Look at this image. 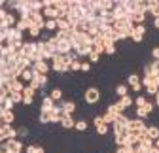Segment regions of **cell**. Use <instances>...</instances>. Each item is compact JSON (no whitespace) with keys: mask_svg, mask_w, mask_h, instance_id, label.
Here are the masks:
<instances>
[{"mask_svg":"<svg viewBox=\"0 0 159 153\" xmlns=\"http://www.w3.org/2000/svg\"><path fill=\"white\" fill-rule=\"evenodd\" d=\"M84 100H85V104H89V106L97 104L98 100H101V91H98L97 87H87V89H85V94H84Z\"/></svg>","mask_w":159,"mask_h":153,"instance_id":"obj_1","label":"cell"},{"mask_svg":"<svg viewBox=\"0 0 159 153\" xmlns=\"http://www.w3.org/2000/svg\"><path fill=\"white\" fill-rule=\"evenodd\" d=\"M0 138H2V142L19 138V136H17V129H13L11 125H4V123H2V127H0Z\"/></svg>","mask_w":159,"mask_h":153,"instance_id":"obj_2","label":"cell"},{"mask_svg":"<svg viewBox=\"0 0 159 153\" xmlns=\"http://www.w3.org/2000/svg\"><path fill=\"white\" fill-rule=\"evenodd\" d=\"M23 142L19 138H13V140H8V142H2V149L6 151H15V153H21L23 151Z\"/></svg>","mask_w":159,"mask_h":153,"instance_id":"obj_3","label":"cell"},{"mask_svg":"<svg viewBox=\"0 0 159 153\" xmlns=\"http://www.w3.org/2000/svg\"><path fill=\"white\" fill-rule=\"evenodd\" d=\"M127 83H129L131 91H134V93H140V91L144 89V85H142V78H138V74H129Z\"/></svg>","mask_w":159,"mask_h":153,"instance_id":"obj_4","label":"cell"},{"mask_svg":"<svg viewBox=\"0 0 159 153\" xmlns=\"http://www.w3.org/2000/svg\"><path fill=\"white\" fill-rule=\"evenodd\" d=\"M36 51H38V44L36 42H25V46H23V57L25 59L32 61V57L36 55Z\"/></svg>","mask_w":159,"mask_h":153,"instance_id":"obj_5","label":"cell"},{"mask_svg":"<svg viewBox=\"0 0 159 153\" xmlns=\"http://www.w3.org/2000/svg\"><path fill=\"white\" fill-rule=\"evenodd\" d=\"M144 34H146V27L144 25H136L134 30H133V34H131V40L136 42V44H140L144 40Z\"/></svg>","mask_w":159,"mask_h":153,"instance_id":"obj_6","label":"cell"},{"mask_svg":"<svg viewBox=\"0 0 159 153\" xmlns=\"http://www.w3.org/2000/svg\"><path fill=\"white\" fill-rule=\"evenodd\" d=\"M32 70H34L36 74H44V76H48V72L51 70V64H49L48 61H40V63H34V64H32Z\"/></svg>","mask_w":159,"mask_h":153,"instance_id":"obj_7","label":"cell"},{"mask_svg":"<svg viewBox=\"0 0 159 153\" xmlns=\"http://www.w3.org/2000/svg\"><path fill=\"white\" fill-rule=\"evenodd\" d=\"M55 100L49 97V94H44V98H42V106H40V111H53L55 108Z\"/></svg>","mask_w":159,"mask_h":153,"instance_id":"obj_8","label":"cell"},{"mask_svg":"<svg viewBox=\"0 0 159 153\" xmlns=\"http://www.w3.org/2000/svg\"><path fill=\"white\" fill-rule=\"evenodd\" d=\"M0 117H2L4 125H11L15 121V113H13V110H0Z\"/></svg>","mask_w":159,"mask_h":153,"instance_id":"obj_9","label":"cell"},{"mask_svg":"<svg viewBox=\"0 0 159 153\" xmlns=\"http://www.w3.org/2000/svg\"><path fill=\"white\" fill-rule=\"evenodd\" d=\"M63 106V110H65V113L66 116H72V113L76 111V102H72V100H63V102H59Z\"/></svg>","mask_w":159,"mask_h":153,"instance_id":"obj_10","label":"cell"},{"mask_svg":"<svg viewBox=\"0 0 159 153\" xmlns=\"http://www.w3.org/2000/svg\"><path fill=\"white\" fill-rule=\"evenodd\" d=\"M32 72H34V70H32ZM34 80L38 81L40 89H46L48 83H49V78H48V76H44V74H36V72H34Z\"/></svg>","mask_w":159,"mask_h":153,"instance_id":"obj_11","label":"cell"},{"mask_svg":"<svg viewBox=\"0 0 159 153\" xmlns=\"http://www.w3.org/2000/svg\"><path fill=\"white\" fill-rule=\"evenodd\" d=\"M25 87H27V85H25L21 80H15V81L11 83L10 91H11V94H13V93H23V91H25Z\"/></svg>","mask_w":159,"mask_h":153,"instance_id":"obj_12","label":"cell"},{"mask_svg":"<svg viewBox=\"0 0 159 153\" xmlns=\"http://www.w3.org/2000/svg\"><path fill=\"white\" fill-rule=\"evenodd\" d=\"M117 104L121 106L123 110H127L129 106H133V104H134V98L131 97V94H127V97H123V98H119V100H117Z\"/></svg>","mask_w":159,"mask_h":153,"instance_id":"obj_13","label":"cell"},{"mask_svg":"<svg viewBox=\"0 0 159 153\" xmlns=\"http://www.w3.org/2000/svg\"><path fill=\"white\" fill-rule=\"evenodd\" d=\"M42 13H44L46 19H59V10H55L53 6H51V8H44Z\"/></svg>","mask_w":159,"mask_h":153,"instance_id":"obj_14","label":"cell"},{"mask_svg":"<svg viewBox=\"0 0 159 153\" xmlns=\"http://www.w3.org/2000/svg\"><path fill=\"white\" fill-rule=\"evenodd\" d=\"M61 127H63V129H76V121H74V117H72V116H65L63 121H61Z\"/></svg>","mask_w":159,"mask_h":153,"instance_id":"obj_15","label":"cell"},{"mask_svg":"<svg viewBox=\"0 0 159 153\" xmlns=\"http://www.w3.org/2000/svg\"><path fill=\"white\" fill-rule=\"evenodd\" d=\"M129 85H123V83H119L117 87H116V94H117V97L119 98H123V97H127V94H129Z\"/></svg>","mask_w":159,"mask_h":153,"instance_id":"obj_16","label":"cell"},{"mask_svg":"<svg viewBox=\"0 0 159 153\" xmlns=\"http://www.w3.org/2000/svg\"><path fill=\"white\" fill-rule=\"evenodd\" d=\"M102 117H104V123H106V125H114V123L117 121V116H116L114 111H110V110L104 111V116H102Z\"/></svg>","mask_w":159,"mask_h":153,"instance_id":"obj_17","label":"cell"},{"mask_svg":"<svg viewBox=\"0 0 159 153\" xmlns=\"http://www.w3.org/2000/svg\"><path fill=\"white\" fill-rule=\"evenodd\" d=\"M57 28L63 30V32H70V30H72V27L68 25L66 19H57Z\"/></svg>","mask_w":159,"mask_h":153,"instance_id":"obj_18","label":"cell"},{"mask_svg":"<svg viewBox=\"0 0 159 153\" xmlns=\"http://www.w3.org/2000/svg\"><path fill=\"white\" fill-rule=\"evenodd\" d=\"M49 97L55 100V102H63V89H59V87H55L51 93H49Z\"/></svg>","mask_w":159,"mask_h":153,"instance_id":"obj_19","label":"cell"},{"mask_svg":"<svg viewBox=\"0 0 159 153\" xmlns=\"http://www.w3.org/2000/svg\"><path fill=\"white\" fill-rule=\"evenodd\" d=\"M38 121L42 123V125H48V123H51V111H40Z\"/></svg>","mask_w":159,"mask_h":153,"instance_id":"obj_20","label":"cell"},{"mask_svg":"<svg viewBox=\"0 0 159 153\" xmlns=\"http://www.w3.org/2000/svg\"><path fill=\"white\" fill-rule=\"evenodd\" d=\"M80 57H89L91 55V51H93V47L91 46H82V47H78V49H74Z\"/></svg>","mask_w":159,"mask_h":153,"instance_id":"obj_21","label":"cell"},{"mask_svg":"<svg viewBox=\"0 0 159 153\" xmlns=\"http://www.w3.org/2000/svg\"><path fill=\"white\" fill-rule=\"evenodd\" d=\"M0 102H2V110H13L15 102L11 97H6V98H0Z\"/></svg>","mask_w":159,"mask_h":153,"instance_id":"obj_22","label":"cell"},{"mask_svg":"<svg viewBox=\"0 0 159 153\" xmlns=\"http://www.w3.org/2000/svg\"><path fill=\"white\" fill-rule=\"evenodd\" d=\"M148 138H152L153 142L159 138V127H155V125H152V127H148Z\"/></svg>","mask_w":159,"mask_h":153,"instance_id":"obj_23","label":"cell"},{"mask_svg":"<svg viewBox=\"0 0 159 153\" xmlns=\"http://www.w3.org/2000/svg\"><path fill=\"white\" fill-rule=\"evenodd\" d=\"M25 151H27V153H46V149H44L42 146H34V144L27 146V147H25Z\"/></svg>","mask_w":159,"mask_h":153,"instance_id":"obj_24","label":"cell"},{"mask_svg":"<svg viewBox=\"0 0 159 153\" xmlns=\"http://www.w3.org/2000/svg\"><path fill=\"white\" fill-rule=\"evenodd\" d=\"M30 8L32 11H44V2H40V0H30Z\"/></svg>","mask_w":159,"mask_h":153,"instance_id":"obj_25","label":"cell"},{"mask_svg":"<svg viewBox=\"0 0 159 153\" xmlns=\"http://www.w3.org/2000/svg\"><path fill=\"white\" fill-rule=\"evenodd\" d=\"M134 111H136V117H138V119H142V121H144V119L150 116V111H148L146 108H136Z\"/></svg>","mask_w":159,"mask_h":153,"instance_id":"obj_26","label":"cell"},{"mask_svg":"<svg viewBox=\"0 0 159 153\" xmlns=\"http://www.w3.org/2000/svg\"><path fill=\"white\" fill-rule=\"evenodd\" d=\"M108 129H110V125H106V123L98 125V127H97V134H98V136H106V134H108Z\"/></svg>","mask_w":159,"mask_h":153,"instance_id":"obj_27","label":"cell"},{"mask_svg":"<svg viewBox=\"0 0 159 153\" xmlns=\"http://www.w3.org/2000/svg\"><path fill=\"white\" fill-rule=\"evenodd\" d=\"M46 30H59L57 28V19H46Z\"/></svg>","mask_w":159,"mask_h":153,"instance_id":"obj_28","label":"cell"},{"mask_svg":"<svg viewBox=\"0 0 159 153\" xmlns=\"http://www.w3.org/2000/svg\"><path fill=\"white\" fill-rule=\"evenodd\" d=\"M40 34H42V28H40V27H36V25H32V27L29 28V36H30V38H38Z\"/></svg>","mask_w":159,"mask_h":153,"instance_id":"obj_29","label":"cell"},{"mask_svg":"<svg viewBox=\"0 0 159 153\" xmlns=\"http://www.w3.org/2000/svg\"><path fill=\"white\" fill-rule=\"evenodd\" d=\"M146 102H148V100H146V97H142V94H138V97L134 98V106H136V108H144Z\"/></svg>","mask_w":159,"mask_h":153,"instance_id":"obj_30","label":"cell"},{"mask_svg":"<svg viewBox=\"0 0 159 153\" xmlns=\"http://www.w3.org/2000/svg\"><path fill=\"white\" fill-rule=\"evenodd\" d=\"M17 136H19V140H21V138H27V136H29V129H27V127H19V129H17Z\"/></svg>","mask_w":159,"mask_h":153,"instance_id":"obj_31","label":"cell"},{"mask_svg":"<svg viewBox=\"0 0 159 153\" xmlns=\"http://www.w3.org/2000/svg\"><path fill=\"white\" fill-rule=\"evenodd\" d=\"M11 98H13L15 104H23V98H25V97H23V93H13Z\"/></svg>","mask_w":159,"mask_h":153,"instance_id":"obj_32","label":"cell"},{"mask_svg":"<svg viewBox=\"0 0 159 153\" xmlns=\"http://www.w3.org/2000/svg\"><path fill=\"white\" fill-rule=\"evenodd\" d=\"M70 72H82V61H74L70 64Z\"/></svg>","mask_w":159,"mask_h":153,"instance_id":"obj_33","label":"cell"},{"mask_svg":"<svg viewBox=\"0 0 159 153\" xmlns=\"http://www.w3.org/2000/svg\"><path fill=\"white\" fill-rule=\"evenodd\" d=\"M76 130H87V121H84V119H80V121H76Z\"/></svg>","mask_w":159,"mask_h":153,"instance_id":"obj_34","label":"cell"},{"mask_svg":"<svg viewBox=\"0 0 159 153\" xmlns=\"http://www.w3.org/2000/svg\"><path fill=\"white\" fill-rule=\"evenodd\" d=\"M34 94H36V91L32 89V87H25V91H23V97H30V98H34Z\"/></svg>","mask_w":159,"mask_h":153,"instance_id":"obj_35","label":"cell"},{"mask_svg":"<svg viewBox=\"0 0 159 153\" xmlns=\"http://www.w3.org/2000/svg\"><path fill=\"white\" fill-rule=\"evenodd\" d=\"M87 59H89V63L93 64V63H98V61H101V55H98V53H95V51H91V55L87 57Z\"/></svg>","mask_w":159,"mask_h":153,"instance_id":"obj_36","label":"cell"},{"mask_svg":"<svg viewBox=\"0 0 159 153\" xmlns=\"http://www.w3.org/2000/svg\"><path fill=\"white\" fill-rule=\"evenodd\" d=\"M153 72H155V70H153V64H152V63L144 66V76H153Z\"/></svg>","mask_w":159,"mask_h":153,"instance_id":"obj_37","label":"cell"},{"mask_svg":"<svg viewBox=\"0 0 159 153\" xmlns=\"http://www.w3.org/2000/svg\"><path fill=\"white\" fill-rule=\"evenodd\" d=\"M106 55H114L116 53V44H106Z\"/></svg>","mask_w":159,"mask_h":153,"instance_id":"obj_38","label":"cell"},{"mask_svg":"<svg viewBox=\"0 0 159 153\" xmlns=\"http://www.w3.org/2000/svg\"><path fill=\"white\" fill-rule=\"evenodd\" d=\"M102 123H104V117H102V116H97V117H93V125H95V127L102 125Z\"/></svg>","mask_w":159,"mask_h":153,"instance_id":"obj_39","label":"cell"},{"mask_svg":"<svg viewBox=\"0 0 159 153\" xmlns=\"http://www.w3.org/2000/svg\"><path fill=\"white\" fill-rule=\"evenodd\" d=\"M91 70V63L89 61H82V72H89Z\"/></svg>","mask_w":159,"mask_h":153,"instance_id":"obj_40","label":"cell"},{"mask_svg":"<svg viewBox=\"0 0 159 153\" xmlns=\"http://www.w3.org/2000/svg\"><path fill=\"white\" fill-rule=\"evenodd\" d=\"M152 57H153V61H159V46L152 49Z\"/></svg>","mask_w":159,"mask_h":153,"instance_id":"obj_41","label":"cell"},{"mask_svg":"<svg viewBox=\"0 0 159 153\" xmlns=\"http://www.w3.org/2000/svg\"><path fill=\"white\" fill-rule=\"evenodd\" d=\"M116 153H129V146H121V147H117Z\"/></svg>","mask_w":159,"mask_h":153,"instance_id":"obj_42","label":"cell"},{"mask_svg":"<svg viewBox=\"0 0 159 153\" xmlns=\"http://www.w3.org/2000/svg\"><path fill=\"white\" fill-rule=\"evenodd\" d=\"M32 102H34V98H30V97H25L23 98V104L25 106H32Z\"/></svg>","mask_w":159,"mask_h":153,"instance_id":"obj_43","label":"cell"},{"mask_svg":"<svg viewBox=\"0 0 159 153\" xmlns=\"http://www.w3.org/2000/svg\"><path fill=\"white\" fill-rule=\"evenodd\" d=\"M153 27L159 30V17H157V19H153Z\"/></svg>","mask_w":159,"mask_h":153,"instance_id":"obj_44","label":"cell"},{"mask_svg":"<svg viewBox=\"0 0 159 153\" xmlns=\"http://www.w3.org/2000/svg\"><path fill=\"white\" fill-rule=\"evenodd\" d=\"M153 98H155V106H157V108H159V93H157V94H155V97H153Z\"/></svg>","mask_w":159,"mask_h":153,"instance_id":"obj_45","label":"cell"},{"mask_svg":"<svg viewBox=\"0 0 159 153\" xmlns=\"http://www.w3.org/2000/svg\"><path fill=\"white\" fill-rule=\"evenodd\" d=\"M153 147H157V149H159V138H157V140L153 142Z\"/></svg>","mask_w":159,"mask_h":153,"instance_id":"obj_46","label":"cell"},{"mask_svg":"<svg viewBox=\"0 0 159 153\" xmlns=\"http://www.w3.org/2000/svg\"><path fill=\"white\" fill-rule=\"evenodd\" d=\"M2 153H15V151H6V149H2Z\"/></svg>","mask_w":159,"mask_h":153,"instance_id":"obj_47","label":"cell"}]
</instances>
